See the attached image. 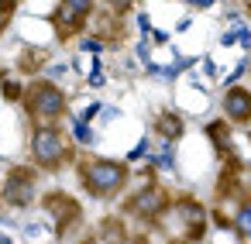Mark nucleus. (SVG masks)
<instances>
[{
  "mask_svg": "<svg viewBox=\"0 0 251 244\" xmlns=\"http://www.w3.org/2000/svg\"><path fill=\"white\" fill-rule=\"evenodd\" d=\"M76 175L79 186L93 196V199H114L127 189L131 182V165L124 158H100V155H86L76 162Z\"/></svg>",
  "mask_w": 251,
  "mask_h": 244,
  "instance_id": "obj_1",
  "label": "nucleus"
},
{
  "mask_svg": "<svg viewBox=\"0 0 251 244\" xmlns=\"http://www.w3.org/2000/svg\"><path fill=\"white\" fill-rule=\"evenodd\" d=\"M21 107H25L31 124H59L62 117H69V93L59 83L42 76V79H31L25 86Z\"/></svg>",
  "mask_w": 251,
  "mask_h": 244,
  "instance_id": "obj_2",
  "label": "nucleus"
},
{
  "mask_svg": "<svg viewBox=\"0 0 251 244\" xmlns=\"http://www.w3.org/2000/svg\"><path fill=\"white\" fill-rule=\"evenodd\" d=\"M69 134L59 124H31L28 131V155L38 172H59L69 162Z\"/></svg>",
  "mask_w": 251,
  "mask_h": 244,
  "instance_id": "obj_3",
  "label": "nucleus"
},
{
  "mask_svg": "<svg viewBox=\"0 0 251 244\" xmlns=\"http://www.w3.org/2000/svg\"><path fill=\"white\" fill-rule=\"evenodd\" d=\"M38 169L28 165H11L4 182H0V203L11 206V210H28L38 199Z\"/></svg>",
  "mask_w": 251,
  "mask_h": 244,
  "instance_id": "obj_4",
  "label": "nucleus"
},
{
  "mask_svg": "<svg viewBox=\"0 0 251 244\" xmlns=\"http://www.w3.org/2000/svg\"><path fill=\"white\" fill-rule=\"evenodd\" d=\"M97 14V0H59L52 11V28L59 35V42L79 38L86 31V24Z\"/></svg>",
  "mask_w": 251,
  "mask_h": 244,
  "instance_id": "obj_5",
  "label": "nucleus"
},
{
  "mask_svg": "<svg viewBox=\"0 0 251 244\" xmlns=\"http://www.w3.org/2000/svg\"><path fill=\"white\" fill-rule=\"evenodd\" d=\"M169 203H172V193L158 182H145L138 186L131 196H124V213L134 217V220H158L169 213Z\"/></svg>",
  "mask_w": 251,
  "mask_h": 244,
  "instance_id": "obj_6",
  "label": "nucleus"
},
{
  "mask_svg": "<svg viewBox=\"0 0 251 244\" xmlns=\"http://www.w3.org/2000/svg\"><path fill=\"white\" fill-rule=\"evenodd\" d=\"M169 213L176 217V223L182 227L186 241H200L206 234V206L193 196H176L169 203Z\"/></svg>",
  "mask_w": 251,
  "mask_h": 244,
  "instance_id": "obj_7",
  "label": "nucleus"
},
{
  "mask_svg": "<svg viewBox=\"0 0 251 244\" xmlns=\"http://www.w3.org/2000/svg\"><path fill=\"white\" fill-rule=\"evenodd\" d=\"M42 210L49 213V220H55V223H52L55 234H62L66 227H73V223L79 220V213H83L79 203H76L69 193H55V189H52V193H42Z\"/></svg>",
  "mask_w": 251,
  "mask_h": 244,
  "instance_id": "obj_8",
  "label": "nucleus"
},
{
  "mask_svg": "<svg viewBox=\"0 0 251 244\" xmlns=\"http://www.w3.org/2000/svg\"><path fill=\"white\" fill-rule=\"evenodd\" d=\"M220 110H224V121L227 124H251V90L234 83V86H224V97H220Z\"/></svg>",
  "mask_w": 251,
  "mask_h": 244,
  "instance_id": "obj_9",
  "label": "nucleus"
},
{
  "mask_svg": "<svg viewBox=\"0 0 251 244\" xmlns=\"http://www.w3.org/2000/svg\"><path fill=\"white\" fill-rule=\"evenodd\" d=\"M151 134H155V141H179L182 134H186V121H182V114L179 110H162V114H155V121H151Z\"/></svg>",
  "mask_w": 251,
  "mask_h": 244,
  "instance_id": "obj_10",
  "label": "nucleus"
},
{
  "mask_svg": "<svg viewBox=\"0 0 251 244\" xmlns=\"http://www.w3.org/2000/svg\"><path fill=\"white\" fill-rule=\"evenodd\" d=\"M179 169V155H176V145L172 141H158V151L151 148V155L145 158V172H176Z\"/></svg>",
  "mask_w": 251,
  "mask_h": 244,
  "instance_id": "obj_11",
  "label": "nucleus"
},
{
  "mask_svg": "<svg viewBox=\"0 0 251 244\" xmlns=\"http://www.w3.org/2000/svg\"><path fill=\"white\" fill-rule=\"evenodd\" d=\"M69 145H76V148H93V145H97L93 124H83L76 114H69Z\"/></svg>",
  "mask_w": 251,
  "mask_h": 244,
  "instance_id": "obj_12",
  "label": "nucleus"
},
{
  "mask_svg": "<svg viewBox=\"0 0 251 244\" xmlns=\"http://www.w3.org/2000/svg\"><path fill=\"white\" fill-rule=\"evenodd\" d=\"M107 49H110V42L103 35H79L76 38V52L79 55H103Z\"/></svg>",
  "mask_w": 251,
  "mask_h": 244,
  "instance_id": "obj_13",
  "label": "nucleus"
},
{
  "mask_svg": "<svg viewBox=\"0 0 251 244\" xmlns=\"http://www.w3.org/2000/svg\"><path fill=\"white\" fill-rule=\"evenodd\" d=\"M230 227L237 230V237H241V241H251V199H241V206H237V213H234Z\"/></svg>",
  "mask_w": 251,
  "mask_h": 244,
  "instance_id": "obj_14",
  "label": "nucleus"
},
{
  "mask_svg": "<svg viewBox=\"0 0 251 244\" xmlns=\"http://www.w3.org/2000/svg\"><path fill=\"white\" fill-rule=\"evenodd\" d=\"M151 145H155V138H148V134H145V138H138V145H131V148H127L124 162H127V165H138V162H145V158L151 155Z\"/></svg>",
  "mask_w": 251,
  "mask_h": 244,
  "instance_id": "obj_15",
  "label": "nucleus"
},
{
  "mask_svg": "<svg viewBox=\"0 0 251 244\" xmlns=\"http://www.w3.org/2000/svg\"><path fill=\"white\" fill-rule=\"evenodd\" d=\"M151 14L148 11H134V31H138V38H148L151 35Z\"/></svg>",
  "mask_w": 251,
  "mask_h": 244,
  "instance_id": "obj_16",
  "label": "nucleus"
},
{
  "mask_svg": "<svg viewBox=\"0 0 251 244\" xmlns=\"http://www.w3.org/2000/svg\"><path fill=\"white\" fill-rule=\"evenodd\" d=\"M66 73H69V62H45V66H42V76L52 79V83H59Z\"/></svg>",
  "mask_w": 251,
  "mask_h": 244,
  "instance_id": "obj_17",
  "label": "nucleus"
},
{
  "mask_svg": "<svg viewBox=\"0 0 251 244\" xmlns=\"http://www.w3.org/2000/svg\"><path fill=\"white\" fill-rule=\"evenodd\" d=\"M134 59H138V66H148L151 62V42L148 38H138L134 42Z\"/></svg>",
  "mask_w": 251,
  "mask_h": 244,
  "instance_id": "obj_18",
  "label": "nucleus"
},
{
  "mask_svg": "<svg viewBox=\"0 0 251 244\" xmlns=\"http://www.w3.org/2000/svg\"><path fill=\"white\" fill-rule=\"evenodd\" d=\"M97 4H103L110 14H127V11H134V0H97Z\"/></svg>",
  "mask_w": 251,
  "mask_h": 244,
  "instance_id": "obj_19",
  "label": "nucleus"
},
{
  "mask_svg": "<svg viewBox=\"0 0 251 244\" xmlns=\"http://www.w3.org/2000/svg\"><path fill=\"white\" fill-rule=\"evenodd\" d=\"M148 42H151V49H165V45H172V31H165V28H151Z\"/></svg>",
  "mask_w": 251,
  "mask_h": 244,
  "instance_id": "obj_20",
  "label": "nucleus"
},
{
  "mask_svg": "<svg viewBox=\"0 0 251 244\" xmlns=\"http://www.w3.org/2000/svg\"><path fill=\"white\" fill-rule=\"evenodd\" d=\"M248 69H251V62H248V59H241V62H237V66H234V69L227 73V79H224L220 86H234V83H241V76H244Z\"/></svg>",
  "mask_w": 251,
  "mask_h": 244,
  "instance_id": "obj_21",
  "label": "nucleus"
},
{
  "mask_svg": "<svg viewBox=\"0 0 251 244\" xmlns=\"http://www.w3.org/2000/svg\"><path fill=\"white\" fill-rule=\"evenodd\" d=\"M100 107H103V103H100V100H93V103H86V107H83V110H79L76 117H79L83 124H93V121L100 117Z\"/></svg>",
  "mask_w": 251,
  "mask_h": 244,
  "instance_id": "obj_22",
  "label": "nucleus"
},
{
  "mask_svg": "<svg viewBox=\"0 0 251 244\" xmlns=\"http://www.w3.org/2000/svg\"><path fill=\"white\" fill-rule=\"evenodd\" d=\"M234 28H237V45H241L244 52H251V28L241 24V21H234Z\"/></svg>",
  "mask_w": 251,
  "mask_h": 244,
  "instance_id": "obj_23",
  "label": "nucleus"
},
{
  "mask_svg": "<svg viewBox=\"0 0 251 244\" xmlns=\"http://www.w3.org/2000/svg\"><path fill=\"white\" fill-rule=\"evenodd\" d=\"M200 66H203V76H206V79H217V76H220V66H217L210 55H200Z\"/></svg>",
  "mask_w": 251,
  "mask_h": 244,
  "instance_id": "obj_24",
  "label": "nucleus"
},
{
  "mask_svg": "<svg viewBox=\"0 0 251 244\" xmlns=\"http://www.w3.org/2000/svg\"><path fill=\"white\" fill-rule=\"evenodd\" d=\"M4 97H7V100H21V97H25V86H21L18 79H7V83H4Z\"/></svg>",
  "mask_w": 251,
  "mask_h": 244,
  "instance_id": "obj_25",
  "label": "nucleus"
},
{
  "mask_svg": "<svg viewBox=\"0 0 251 244\" xmlns=\"http://www.w3.org/2000/svg\"><path fill=\"white\" fill-rule=\"evenodd\" d=\"M100 117H103V121H117V117H121V107H117V103H103V107H100Z\"/></svg>",
  "mask_w": 251,
  "mask_h": 244,
  "instance_id": "obj_26",
  "label": "nucleus"
},
{
  "mask_svg": "<svg viewBox=\"0 0 251 244\" xmlns=\"http://www.w3.org/2000/svg\"><path fill=\"white\" fill-rule=\"evenodd\" d=\"M220 45H224V49L237 45V28H227V31H220Z\"/></svg>",
  "mask_w": 251,
  "mask_h": 244,
  "instance_id": "obj_27",
  "label": "nucleus"
},
{
  "mask_svg": "<svg viewBox=\"0 0 251 244\" xmlns=\"http://www.w3.org/2000/svg\"><path fill=\"white\" fill-rule=\"evenodd\" d=\"M69 73H76V76H83V73H86V62H83V55H73V59H69Z\"/></svg>",
  "mask_w": 251,
  "mask_h": 244,
  "instance_id": "obj_28",
  "label": "nucleus"
},
{
  "mask_svg": "<svg viewBox=\"0 0 251 244\" xmlns=\"http://www.w3.org/2000/svg\"><path fill=\"white\" fill-rule=\"evenodd\" d=\"M186 4H189L193 11H210V7L217 4V0H186Z\"/></svg>",
  "mask_w": 251,
  "mask_h": 244,
  "instance_id": "obj_29",
  "label": "nucleus"
},
{
  "mask_svg": "<svg viewBox=\"0 0 251 244\" xmlns=\"http://www.w3.org/2000/svg\"><path fill=\"white\" fill-rule=\"evenodd\" d=\"M11 14L14 11H0V38H4V31L11 28Z\"/></svg>",
  "mask_w": 251,
  "mask_h": 244,
  "instance_id": "obj_30",
  "label": "nucleus"
},
{
  "mask_svg": "<svg viewBox=\"0 0 251 244\" xmlns=\"http://www.w3.org/2000/svg\"><path fill=\"white\" fill-rule=\"evenodd\" d=\"M189 28H193V18H189V14H186V18H179V21H176V31H189Z\"/></svg>",
  "mask_w": 251,
  "mask_h": 244,
  "instance_id": "obj_31",
  "label": "nucleus"
},
{
  "mask_svg": "<svg viewBox=\"0 0 251 244\" xmlns=\"http://www.w3.org/2000/svg\"><path fill=\"white\" fill-rule=\"evenodd\" d=\"M25 234H31V237H38V234H42V227H38V223H25Z\"/></svg>",
  "mask_w": 251,
  "mask_h": 244,
  "instance_id": "obj_32",
  "label": "nucleus"
},
{
  "mask_svg": "<svg viewBox=\"0 0 251 244\" xmlns=\"http://www.w3.org/2000/svg\"><path fill=\"white\" fill-rule=\"evenodd\" d=\"M18 7V0H0V11H14Z\"/></svg>",
  "mask_w": 251,
  "mask_h": 244,
  "instance_id": "obj_33",
  "label": "nucleus"
},
{
  "mask_svg": "<svg viewBox=\"0 0 251 244\" xmlns=\"http://www.w3.org/2000/svg\"><path fill=\"white\" fill-rule=\"evenodd\" d=\"M0 244H14V237H11L7 230H0Z\"/></svg>",
  "mask_w": 251,
  "mask_h": 244,
  "instance_id": "obj_34",
  "label": "nucleus"
},
{
  "mask_svg": "<svg viewBox=\"0 0 251 244\" xmlns=\"http://www.w3.org/2000/svg\"><path fill=\"white\" fill-rule=\"evenodd\" d=\"M0 165H4V155H0Z\"/></svg>",
  "mask_w": 251,
  "mask_h": 244,
  "instance_id": "obj_35",
  "label": "nucleus"
},
{
  "mask_svg": "<svg viewBox=\"0 0 251 244\" xmlns=\"http://www.w3.org/2000/svg\"><path fill=\"white\" fill-rule=\"evenodd\" d=\"M182 4H186V0H182Z\"/></svg>",
  "mask_w": 251,
  "mask_h": 244,
  "instance_id": "obj_36",
  "label": "nucleus"
}]
</instances>
